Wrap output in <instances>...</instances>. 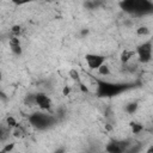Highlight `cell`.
<instances>
[{"label": "cell", "mask_w": 153, "mask_h": 153, "mask_svg": "<svg viewBox=\"0 0 153 153\" xmlns=\"http://www.w3.org/2000/svg\"><path fill=\"white\" fill-rule=\"evenodd\" d=\"M120 6L123 11L134 14H145L153 11V4L147 0H127L120 2Z\"/></svg>", "instance_id": "obj_1"}, {"label": "cell", "mask_w": 153, "mask_h": 153, "mask_svg": "<svg viewBox=\"0 0 153 153\" xmlns=\"http://www.w3.org/2000/svg\"><path fill=\"white\" fill-rule=\"evenodd\" d=\"M124 84H114L109 81H98L97 85V94L99 97H114L126 90Z\"/></svg>", "instance_id": "obj_2"}, {"label": "cell", "mask_w": 153, "mask_h": 153, "mask_svg": "<svg viewBox=\"0 0 153 153\" xmlns=\"http://www.w3.org/2000/svg\"><path fill=\"white\" fill-rule=\"evenodd\" d=\"M29 122L31 123L32 127L39 130H44L55 123V117L44 112H35L29 117Z\"/></svg>", "instance_id": "obj_3"}, {"label": "cell", "mask_w": 153, "mask_h": 153, "mask_svg": "<svg viewBox=\"0 0 153 153\" xmlns=\"http://www.w3.org/2000/svg\"><path fill=\"white\" fill-rule=\"evenodd\" d=\"M136 55H137V60L141 63H148L152 61V54H153V39H148L143 43H141L140 45H137L136 48Z\"/></svg>", "instance_id": "obj_4"}, {"label": "cell", "mask_w": 153, "mask_h": 153, "mask_svg": "<svg viewBox=\"0 0 153 153\" xmlns=\"http://www.w3.org/2000/svg\"><path fill=\"white\" fill-rule=\"evenodd\" d=\"M131 145L133 143L129 139L112 140V141L108 142V145L105 146V151H106V153H124Z\"/></svg>", "instance_id": "obj_5"}, {"label": "cell", "mask_w": 153, "mask_h": 153, "mask_svg": "<svg viewBox=\"0 0 153 153\" xmlns=\"http://www.w3.org/2000/svg\"><path fill=\"white\" fill-rule=\"evenodd\" d=\"M105 60H106V57L104 55H99V54L88 53L85 55V61L87 63V67L91 71H98L105 63Z\"/></svg>", "instance_id": "obj_6"}, {"label": "cell", "mask_w": 153, "mask_h": 153, "mask_svg": "<svg viewBox=\"0 0 153 153\" xmlns=\"http://www.w3.org/2000/svg\"><path fill=\"white\" fill-rule=\"evenodd\" d=\"M36 105H38V108L43 111H50L51 109V99L43 92H38L36 93Z\"/></svg>", "instance_id": "obj_7"}, {"label": "cell", "mask_w": 153, "mask_h": 153, "mask_svg": "<svg viewBox=\"0 0 153 153\" xmlns=\"http://www.w3.org/2000/svg\"><path fill=\"white\" fill-rule=\"evenodd\" d=\"M8 44H10V48H11V51L19 56L22 55V44H20V39L19 37H16V36H10V39H8Z\"/></svg>", "instance_id": "obj_8"}, {"label": "cell", "mask_w": 153, "mask_h": 153, "mask_svg": "<svg viewBox=\"0 0 153 153\" xmlns=\"http://www.w3.org/2000/svg\"><path fill=\"white\" fill-rule=\"evenodd\" d=\"M135 54H136V51H135V50H128V49H124V50L121 53L120 59H121V61H122L123 63H128Z\"/></svg>", "instance_id": "obj_9"}, {"label": "cell", "mask_w": 153, "mask_h": 153, "mask_svg": "<svg viewBox=\"0 0 153 153\" xmlns=\"http://www.w3.org/2000/svg\"><path fill=\"white\" fill-rule=\"evenodd\" d=\"M137 108H139L137 102H130V103H128V104L126 105L124 110H126V112H127V114H129V115H134V114L136 112Z\"/></svg>", "instance_id": "obj_10"}, {"label": "cell", "mask_w": 153, "mask_h": 153, "mask_svg": "<svg viewBox=\"0 0 153 153\" xmlns=\"http://www.w3.org/2000/svg\"><path fill=\"white\" fill-rule=\"evenodd\" d=\"M129 127H130L133 134H140L143 130V126L141 123H137V122H130Z\"/></svg>", "instance_id": "obj_11"}, {"label": "cell", "mask_w": 153, "mask_h": 153, "mask_svg": "<svg viewBox=\"0 0 153 153\" xmlns=\"http://www.w3.org/2000/svg\"><path fill=\"white\" fill-rule=\"evenodd\" d=\"M97 72H98V74H99V75H103V76H108V75H110V74H111L110 67H109L106 63H104V65H103V66H102Z\"/></svg>", "instance_id": "obj_12"}, {"label": "cell", "mask_w": 153, "mask_h": 153, "mask_svg": "<svg viewBox=\"0 0 153 153\" xmlns=\"http://www.w3.org/2000/svg\"><path fill=\"white\" fill-rule=\"evenodd\" d=\"M69 76H71L72 80L76 81L78 84L81 82V80H80V74H79V72H78L75 68H72V69L69 71Z\"/></svg>", "instance_id": "obj_13"}, {"label": "cell", "mask_w": 153, "mask_h": 153, "mask_svg": "<svg viewBox=\"0 0 153 153\" xmlns=\"http://www.w3.org/2000/svg\"><path fill=\"white\" fill-rule=\"evenodd\" d=\"M141 148H142L141 145H139V143H133L124 153H140V152H141Z\"/></svg>", "instance_id": "obj_14"}, {"label": "cell", "mask_w": 153, "mask_h": 153, "mask_svg": "<svg viewBox=\"0 0 153 153\" xmlns=\"http://www.w3.org/2000/svg\"><path fill=\"white\" fill-rule=\"evenodd\" d=\"M6 123H7V126L10 127V128H17L19 124H18V122H17V120L13 117V116H7L6 117Z\"/></svg>", "instance_id": "obj_15"}, {"label": "cell", "mask_w": 153, "mask_h": 153, "mask_svg": "<svg viewBox=\"0 0 153 153\" xmlns=\"http://www.w3.org/2000/svg\"><path fill=\"white\" fill-rule=\"evenodd\" d=\"M149 29L147 26H140L136 29V35L137 36H148L149 35Z\"/></svg>", "instance_id": "obj_16"}, {"label": "cell", "mask_w": 153, "mask_h": 153, "mask_svg": "<svg viewBox=\"0 0 153 153\" xmlns=\"http://www.w3.org/2000/svg\"><path fill=\"white\" fill-rule=\"evenodd\" d=\"M14 142H10V143H5L4 145V147L1 148V151H0V153H10V152H12V149L14 148Z\"/></svg>", "instance_id": "obj_17"}, {"label": "cell", "mask_w": 153, "mask_h": 153, "mask_svg": "<svg viewBox=\"0 0 153 153\" xmlns=\"http://www.w3.org/2000/svg\"><path fill=\"white\" fill-rule=\"evenodd\" d=\"M20 33H22V26L20 25H13L12 29H11V36L19 37Z\"/></svg>", "instance_id": "obj_18"}, {"label": "cell", "mask_w": 153, "mask_h": 153, "mask_svg": "<svg viewBox=\"0 0 153 153\" xmlns=\"http://www.w3.org/2000/svg\"><path fill=\"white\" fill-rule=\"evenodd\" d=\"M24 133H25V131H24V129H23L20 126H18L17 128L13 129V135H14L16 137H22Z\"/></svg>", "instance_id": "obj_19"}, {"label": "cell", "mask_w": 153, "mask_h": 153, "mask_svg": "<svg viewBox=\"0 0 153 153\" xmlns=\"http://www.w3.org/2000/svg\"><path fill=\"white\" fill-rule=\"evenodd\" d=\"M25 103L26 104H36V94H27L25 97Z\"/></svg>", "instance_id": "obj_20"}, {"label": "cell", "mask_w": 153, "mask_h": 153, "mask_svg": "<svg viewBox=\"0 0 153 153\" xmlns=\"http://www.w3.org/2000/svg\"><path fill=\"white\" fill-rule=\"evenodd\" d=\"M85 6L88 7V8H93V7H97V6H98V2H90V1H88V2L85 4Z\"/></svg>", "instance_id": "obj_21"}, {"label": "cell", "mask_w": 153, "mask_h": 153, "mask_svg": "<svg viewBox=\"0 0 153 153\" xmlns=\"http://www.w3.org/2000/svg\"><path fill=\"white\" fill-rule=\"evenodd\" d=\"M69 92H71V87H69V86H65L63 90H62V94H63V96H68Z\"/></svg>", "instance_id": "obj_22"}, {"label": "cell", "mask_w": 153, "mask_h": 153, "mask_svg": "<svg viewBox=\"0 0 153 153\" xmlns=\"http://www.w3.org/2000/svg\"><path fill=\"white\" fill-rule=\"evenodd\" d=\"M146 153H153V145H151V146L146 149Z\"/></svg>", "instance_id": "obj_23"}, {"label": "cell", "mask_w": 153, "mask_h": 153, "mask_svg": "<svg viewBox=\"0 0 153 153\" xmlns=\"http://www.w3.org/2000/svg\"><path fill=\"white\" fill-rule=\"evenodd\" d=\"M55 153H65V148H57L55 151Z\"/></svg>", "instance_id": "obj_24"}, {"label": "cell", "mask_w": 153, "mask_h": 153, "mask_svg": "<svg viewBox=\"0 0 153 153\" xmlns=\"http://www.w3.org/2000/svg\"><path fill=\"white\" fill-rule=\"evenodd\" d=\"M87 33H88V30H87V29H84V30L81 31V35H82V36H85V35H87Z\"/></svg>", "instance_id": "obj_25"}]
</instances>
